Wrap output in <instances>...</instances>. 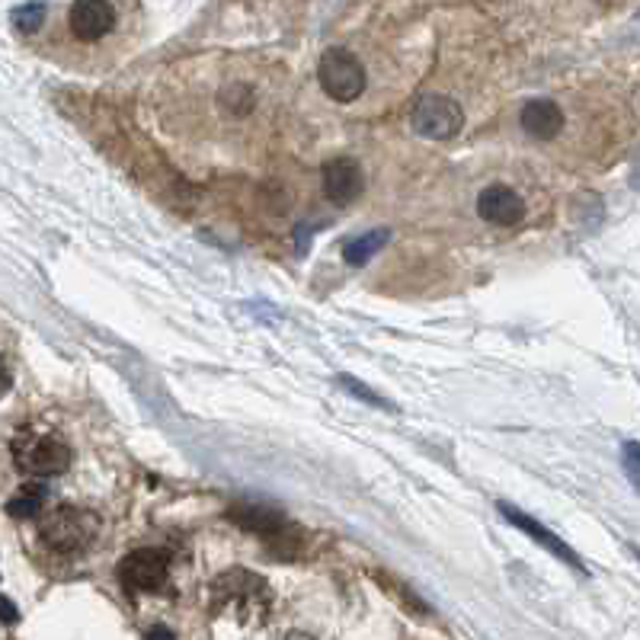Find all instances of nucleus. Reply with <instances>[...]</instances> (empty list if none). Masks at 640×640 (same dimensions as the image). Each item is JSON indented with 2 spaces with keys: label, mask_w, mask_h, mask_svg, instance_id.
<instances>
[{
  "label": "nucleus",
  "mask_w": 640,
  "mask_h": 640,
  "mask_svg": "<svg viewBox=\"0 0 640 640\" xmlns=\"http://www.w3.org/2000/svg\"><path fill=\"white\" fill-rule=\"evenodd\" d=\"M276 81V74L244 59L208 61L205 71H186L183 93L174 100L183 132H199L211 142L257 132L279 103Z\"/></svg>",
  "instance_id": "obj_1"
},
{
  "label": "nucleus",
  "mask_w": 640,
  "mask_h": 640,
  "mask_svg": "<svg viewBox=\"0 0 640 640\" xmlns=\"http://www.w3.org/2000/svg\"><path fill=\"white\" fill-rule=\"evenodd\" d=\"M125 7L110 0H78L64 10V32L71 49H103L116 45L125 30Z\"/></svg>",
  "instance_id": "obj_2"
},
{
  "label": "nucleus",
  "mask_w": 640,
  "mask_h": 640,
  "mask_svg": "<svg viewBox=\"0 0 640 640\" xmlns=\"http://www.w3.org/2000/svg\"><path fill=\"white\" fill-rule=\"evenodd\" d=\"M96 531H100L96 516L87 509H78V506H55L39 523V538L45 541L49 551L61 554V557L87 551Z\"/></svg>",
  "instance_id": "obj_3"
},
{
  "label": "nucleus",
  "mask_w": 640,
  "mask_h": 640,
  "mask_svg": "<svg viewBox=\"0 0 640 640\" xmlns=\"http://www.w3.org/2000/svg\"><path fill=\"white\" fill-rule=\"evenodd\" d=\"M13 462L30 477H55L71 465V445L59 436L42 433H17L13 436Z\"/></svg>",
  "instance_id": "obj_4"
},
{
  "label": "nucleus",
  "mask_w": 640,
  "mask_h": 640,
  "mask_svg": "<svg viewBox=\"0 0 640 640\" xmlns=\"http://www.w3.org/2000/svg\"><path fill=\"white\" fill-rule=\"evenodd\" d=\"M320 87L337 103H355L365 90V68L350 49H327L318 64Z\"/></svg>",
  "instance_id": "obj_5"
},
{
  "label": "nucleus",
  "mask_w": 640,
  "mask_h": 640,
  "mask_svg": "<svg viewBox=\"0 0 640 640\" xmlns=\"http://www.w3.org/2000/svg\"><path fill=\"white\" fill-rule=\"evenodd\" d=\"M410 125L416 135L423 138H433V142H445V138H455L465 125V113L462 106L452 100V96H423L413 103V113H410Z\"/></svg>",
  "instance_id": "obj_6"
},
{
  "label": "nucleus",
  "mask_w": 640,
  "mask_h": 640,
  "mask_svg": "<svg viewBox=\"0 0 640 640\" xmlns=\"http://www.w3.org/2000/svg\"><path fill=\"white\" fill-rule=\"evenodd\" d=\"M167 574H171V560L157 548H138L125 554L118 564V582L128 592H157L167 582Z\"/></svg>",
  "instance_id": "obj_7"
},
{
  "label": "nucleus",
  "mask_w": 640,
  "mask_h": 640,
  "mask_svg": "<svg viewBox=\"0 0 640 640\" xmlns=\"http://www.w3.org/2000/svg\"><path fill=\"white\" fill-rule=\"evenodd\" d=\"M323 196L333 205H350L362 196L365 189V174L359 167V161L352 157H333L323 164Z\"/></svg>",
  "instance_id": "obj_8"
},
{
  "label": "nucleus",
  "mask_w": 640,
  "mask_h": 640,
  "mask_svg": "<svg viewBox=\"0 0 640 640\" xmlns=\"http://www.w3.org/2000/svg\"><path fill=\"white\" fill-rule=\"evenodd\" d=\"M477 211H481V218L484 221H491V225H499V228H513V225H519L525 218V203L523 196L516 193V189H509V186H487L484 193H481V199H477Z\"/></svg>",
  "instance_id": "obj_9"
},
{
  "label": "nucleus",
  "mask_w": 640,
  "mask_h": 640,
  "mask_svg": "<svg viewBox=\"0 0 640 640\" xmlns=\"http://www.w3.org/2000/svg\"><path fill=\"white\" fill-rule=\"evenodd\" d=\"M519 122H523V128L531 138L551 142V138L560 135V128H564V110H560L554 100H531V103L523 106Z\"/></svg>",
  "instance_id": "obj_10"
},
{
  "label": "nucleus",
  "mask_w": 640,
  "mask_h": 640,
  "mask_svg": "<svg viewBox=\"0 0 640 640\" xmlns=\"http://www.w3.org/2000/svg\"><path fill=\"white\" fill-rule=\"evenodd\" d=\"M499 509H503V516H506V519H509V523H513V525H519V528H523V531H528V535H531V538H535V541H538V545H545V548H548V551H551V554H557V557H560V560H567V564H570V567H577V570H582L580 557H577V554L570 551V548H567V545H564V541H560V538H557V535H551V531H548V528H545V525L531 523V519H528V516H525V513H519V509H513V506H506V503H503V506H499Z\"/></svg>",
  "instance_id": "obj_11"
},
{
  "label": "nucleus",
  "mask_w": 640,
  "mask_h": 640,
  "mask_svg": "<svg viewBox=\"0 0 640 640\" xmlns=\"http://www.w3.org/2000/svg\"><path fill=\"white\" fill-rule=\"evenodd\" d=\"M391 240V231L388 228H375V231L362 234V237H352L347 240V247H343V257L350 266H362V262H369L375 254H379L381 247Z\"/></svg>",
  "instance_id": "obj_12"
},
{
  "label": "nucleus",
  "mask_w": 640,
  "mask_h": 640,
  "mask_svg": "<svg viewBox=\"0 0 640 640\" xmlns=\"http://www.w3.org/2000/svg\"><path fill=\"white\" fill-rule=\"evenodd\" d=\"M231 519L250 531H260V535H276L282 528V516L272 509H262V506H237V509H231Z\"/></svg>",
  "instance_id": "obj_13"
},
{
  "label": "nucleus",
  "mask_w": 640,
  "mask_h": 640,
  "mask_svg": "<svg viewBox=\"0 0 640 640\" xmlns=\"http://www.w3.org/2000/svg\"><path fill=\"white\" fill-rule=\"evenodd\" d=\"M45 499H49V491H45L42 484H27V487H20L17 496L7 503V513H10L13 519H30L35 513H42Z\"/></svg>",
  "instance_id": "obj_14"
},
{
  "label": "nucleus",
  "mask_w": 640,
  "mask_h": 640,
  "mask_svg": "<svg viewBox=\"0 0 640 640\" xmlns=\"http://www.w3.org/2000/svg\"><path fill=\"white\" fill-rule=\"evenodd\" d=\"M13 27L20 32H35L39 27H45V17H49V7L42 3H30V7H17L13 13Z\"/></svg>",
  "instance_id": "obj_15"
},
{
  "label": "nucleus",
  "mask_w": 640,
  "mask_h": 640,
  "mask_svg": "<svg viewBox=\"0 0 640 640\" xmlns=\"http://www.w3.org/2000/svg\"><path fill=\"white\" fill-rule=\"evenodd\" d=\"M340 381H343V388H347L350 394L362 398V401H369V404H375V407H384V401H381L379 394H372L369 388H359V381H352V379H340Z\"/></svg>",
  "instance_id": "obj_16"
},
{
  "label": "nucleus",
  "mask_w": 640,
  "mask_h": 640,
  "mask_svg": "<svg viewBox=\"0 0 640 640\" xmlns=\"http://www.w3.org/2000/svg\"><path fill=\"white\" fill-rule=\"evenodd\" d=\"M624 455H628V462H624V467H628L631 481L638 484V445H634V442H628V445H624Z\"/></svg>",
  "instance_id": "obj_17"
},
{
  "label": "nucleus",
  "mask_w": 640,
  "mask_h": 640,
  "mask_svg": "<svg viewBox=\"0 0 640 640\" xmlns=\"http://www.w3.org/2000/svg\"><path fill=\"white\" fill-rule=\"evenodd\" d=\"M0 618H3L7 624H13V621L20 618V615H17V609H13V602H7L3 596H0Z\"/></svg>",
  "instance_id": "obj_18"
},
{
  "label": "nucleus",
  "mask_w": 640,
  "mask_h": 640,
  "mask_svg": "<svg viewBox=\"0 0 640 640\" xmlns=\"http://www.w3.org/2000/svg\"><path fill=\"white\" fill-rule=\"evenodd\" d=\"M10 369H7V362H3V355H0V398H3V394H7V391H10Z\"/></svg>",
  "instance_id": "obj_19"
},
{
  "label": "nucleus",
  "mask_w": 640,
  "mask_h": 640,
  "mask_svg": "<svg viewBox=\"0 0 640 640\" xmlns=\"http://www.w3.org/2000/svg\"><path fill=\"white\" fill-rule=\"evenodd\" d=\"M147 640H174V631H167V628H154Z\"/></svg>",
  "instance_id": "obj_20"
},
{
  "label": "nucleus",
  "mask_w": 640,
  "mask_h": 640,
  "mask_svg": "<svg viewBox=\"0 0 640 640\" xmlns=\"http://www.w3.org/2000/svg\"><path fill=\"white\" fill-rule=\"evenodd\" d=\"M286 640H314V638H311V634H289Z\"/></svg>",
  "instance_id": "obj_21"
}]
</instances>
